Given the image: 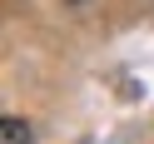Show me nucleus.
Masks as SVG:
<instances>
[{"label":"nucleus","instance_id":"1","mask_svg":"<svg viewBox=\"0 0 154 144\" xmlns=\"http://www.w3.org/2000/svg\"><path fill=\"white\" fill-rule=\"evenodd\" d=\"M0 144H30V124L25 119H5L0 124Z\"/></svg>","mask_w":154,"mask_h":144}]
</instances>
